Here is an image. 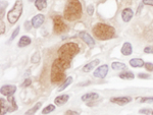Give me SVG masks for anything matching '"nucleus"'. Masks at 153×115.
Masks as SVG:
<instances>
[{
	"mask_svg": "<svg viewBox=\"0 0 153 115\" xmlns=\"http://www.w3.org/2000/svg\"><path fill=\"white\" fill-rule=\"evenodd\" d=\"M41 106H42V103H41V102H38V103H37L36 105H34V106L32 107L31 109H29L28 111L25 113V115H34L39 109H40Z\"/></svg>",
	"mask_w": 153,
	"mask_h": 115,
	"instance_id": "obj_20",
	"label": "nucleus"
},
{
	"mask_svg": "<svg viewBox=\"0 0 153 115\" xmlns=\"http://www.w3.org/2000/svg\"><path fill=\"white\" fill-rule=\"evenodd\" d=\"M71 83H73V77H68V79L65 80V82L63 83L62 85L60 86V87H59V89H58V92H61V91H63V90L65 89L66 87H68V86H70Z\"/></svg>",
	"mask_w": 153,
	"mask_h": 115,
	"instance_id": "obj_24",
	"label": "nucleus"
},
{
	"mask_svg": "<svg viewBox=\"0 0 153 115\" xmlns=\"http://www.w3.org/2000/svg\"><path fill=\"white\" fill-rule=\"evenodd\" d=\"M63 16L65 19L71 21L81 18V16H82V4H81L80 0H68L65 8Z\"/></svg>",
	"mask_w": 153,
	"mask_h": 115,
	"instance_id": "obj_2",
	"label": "nucleus"
},
{
	"mask_svg": "<svg viewBox=\"0 0 153 115\" xmlns=\"http://www.w3.org/2000/svg\"><path fill=\"white\" fill-rule=\"evenodd\" d=\"M144 52L145 53H153V46H151V47H146L144 49Z\"/></svg>",
	"mask_w": 153,
	"mask_h": 115,
	"instance_id": "obj_38",
	"label": "nucleus"
},
{
	"mask_svg": "<svg viewBox=\"0 0 153 115\" xmlns=\"http://www.w3.org/2000/svg\"><path fill=\"white\" fill-rule=\"evenodd\" d=\"M130 64L133 67H143L145 65V62L141 58H134V59L130 60Z\"/></svg>",
	"mask_w": 153,
	"mask_h": 115,
	"instance_id": "obj_18",
	"label": "nucleus"
},
{
	"mask_svg": "<svg viewBox=\"0 0 153 115\" xmlns=\"http://www.w3.org/2000/svg\"><path fill=\"white\" fill-rule=\"evenodd\" d=\"M98 98H99V95H98L97 93H87V94H85L82 96V100L84 102L94 101V100H97Z\"/></svg>",
	"mask_w": 153,
	"mask_h": 115,
	"instance_id": "obj_15",
	"label": "nucleus"
},
{
	"mask_svg": "<svg viewBox=\"0 0 153 115\" xmlns=\"http://www.w3.org/2000/svg\"><path fill=\"white\" fill-rule=\"evenodd\" d=\"M143 4H146V5H151L153 6V0H143Z\"/></svg>",
	"mask_w": 153,
	"mask_h": 115,
	"instance_id": "obj_35",
	"label": "nucleus"
},
{
	"mask_svg": "<svg viewBox=\"0 0 153 115\" xmlns=\"http://www.w3.org/2000/svg\"><path fill=\"white\" fill-rule=\"evenodd\" d=\"M133 16H134V12H133L131 8H126L122 12V18L125 23H129L131 19L133 18Z\"/></svg>",
	"mask_w": 153,
	"mask_h": 115,
	"instance_id": "obj_13",
	"label": "nucleus"
},
{
	"mask_svg": "<svg viewBox=\"0 0 153 115\" xmlns=\"http://www.w3.org/2000/svg\"><path fill=\"white\" fill-rule=\"evenodd\" d=\"M79 36H80V38L82 39V40L86 44H87L89 47H93V46H95L94 39H93L90 35H89L88 33H86V32H81V33L79 34Z\"/></svg>",
	"mask_w": 153,
	"mask_h": 115,
	"instance_id": "obj_10",
	"label": "nucleus"
},
{
	"mask_svg": "<svg viewBox=\"0 0 153 115\" xmlns=\"http://www.w3.org/2000/svg\"><path fill=\"white\" fill-rule=\"evenodd\" d=\"M79 51H80V48L78 44L65 43L58 49V56L61 59L71 62V59L79 53Z\"/></svg>",
	"mask_w": 153,
	"mask_h": 115,
	"instance_id": "obj_4",
	"label": "nucleus"
},
{
	"mask_svg": "<svg viewBox=\"0 0 153 115\" xmlns=\"http://www.w3.org/2000/svg\"><path fill=\"white\" fill-rule=\"evenodd\" d=\"M131 101H132V98L131 97H114V98H111V99H110V102H111V103L120 105V106L130 103Z\"/></svg>",
	"mask_w": 153,
	"mask_h": 115,
	"instance_id": "obj_11",
	"label": "nucleus"
},
{
	"mask_svg": "<svg viewBox=\"0 0 153 115\" xmlns=\"http://www.w3.org/2000/svg\"><path fill=\"white\" fill-rule=\"evenodd\" d=\"M31 24H32V23H29V21H27V23H26V30L27 31L31 29Z\"/></svg>",
	"mask_w": 153,
	"mask_h": 115,
	"instance_id": "obj_39",
	"label": "nucleus"
},
{
	"mask_svg": "<svg viewBox=\"0 0 153 115\" xmlns=\"http://www.w3.org/2000/svg\"><path fill=\"white\" fill-rule=\"evenodd\" d=\"M87 12H88L89 15H92V14L94 13V5H88Z\"/></svg>",
	"mask_w": 153,
	"mask_h": 115,
	"instance_id": "obj_30",
	"label": "nucleus"
},
{
	"mask_svg": "<svg viewBox=\"0 0 153 115\" xmlns=\"http://www.w3.org/2000/svg\"><path fill=\"white\" fill-rule=\"evenodd\" d=\"M145 68L148 70V72H153V63L151 62H147V63H145Z\"/></svg>",
	"mask_w": 153,
	"mask_h": 115,
	"instance_id": "obj_29",
	"label": "nucleus"
},
{
	"mask_svg": "<svg viewBox=\"0 0 153 115\" xmlns=\"http://www.w3.org/2000/svg\"><path fill=\"white\" fill-rule=\"evenodd\" d=\"M54 110H55V106H54L53 104H50L42 110V114H48V113H50V112L54 111Z\"/></svg>",
	"mask_w": 153,
	"mask_h": 115,
	"instance_id": "obj_25",
	"label": "nucleus"
},
{
	"mask_svg": "<svg viewBox=\"0 0 153 115\" xmlns=\"http://www.w3.org/2000/svg\"><path fill=\"white\" fill-rule=\"evenodd\" d=\"M31 61L33 63H38L39 61H40V53H39V52L35 53V54L33 55V57H32Z\"/></svg>",
	"mask_w": 153,
	"mask_h": 115,
	"instance_id": "obj_26",
	"label": "nucleus"
},
{
	"mask_svg": "<svg viewBox=\"0 0 153 115\" xmlns=\"http://www.w3.org/2000/svg\"><path fill=\"white\" fill-rule=\"evenodd\" d=\"M0 101H1V115H4L7 111L13 112L18 109V105L16 104L13 97H8V99H7V104L8 105H6V101H4V99H2V98Z\"/></svg>",
	"mask_w": 153,
	"mask_h": 115,
	"instance_id": "obj_6",
	"label": "nucleus"
},
{
	"mask_svg": "<svg viewBox=\"0 0 153 115\" xmlns=\"http://www.w3.org/2000/svg\"><path fill=\"white\" fill-rule=\"evenodd\" d=\"M65 115H79V113L76 111H73V110H68L65 112Z\"/></svg>",
	"mask_w": 153,
	"mask_h": 115,
	"instance_id": "obj_37",
	"label": "nucleus"
},
{
	"mask_svg": "<svg viewBox=\"0 0 153 115\" xmlns=\"http://www.w3.org/2000/svg\"><path fill=\"white\" fill-rule=\"evenodd\" d=\"M94 36L99 40H109L114 37L115 30L114 28L108 26L106 24H96L92 29Z\"/></svg>",
	"mask_w": 153,
	"mask_h": 115,
	"instance_id": "obj_3",
	"label": "nucleus"
},
{
	"mask_svg": "<svg viewBox=\"0 0 153 115\" xmlns=\"http://www.w3.org/2000/svg\"><path fill=\"white\" fill-rule=\"evenodd\" d=\"M132 52H133V47H132V45H131V43L126 42L124 45H123V47H122V53H123V55L129 56V55L132 54Z\"/></svg>",
	"mask_w": 153,
	"mask_h": 115,
	"instance_id": "obj_14",
	"label": "nucleus"
},
{
	"mask_svg": "<svg viewBox=\"0 0 153 115\" xmlns=\"http://www.w3.org/2000/svg\"><path fill=\"white\" fill-rule=\"evenodd\" d=\"M53 26H54V32L57 34L65 33V32L68 30V26H66L65 23L63 21L62 18L59 15L53 16Z\"/></svg>",
	"mask_w": 153,
	"mask_h": 115,
	"instance_id": "obj_7",
	"label": "nucleus"
},
{
	"mask_svg": "<svg viewBox=\"0 0 153 115\" xmlns=\"http://www.w3.org/2000/svg\"><path fill=\"white\" fill-rule=\"evenodd\" d=\"M68 99H70V96H68V95H61V96L56 97L55 100H54V102H55L56 105L61 106V105L65 104L66 102L68 101Z\"/></svg>",
	"mask_w": 153,
	"mask_h": 115,
	"instance_id": "obj_16",
	"label": "nucleus"
},
{
	"mask_svg": "<svg viewBox=\"0 0 153 115\" xmlns=\"http://www.w3.org/2000/svg\"><path fill=\"white\" fill-rule=\"evenodd\" d=\"M138 77H139L140 79H149L150 75L146 74V73H139V74H138Z\"/></svg>",
	"mask_w": 153,
	"mask_h": 115,
	"instance_id": "obj_34",
	"label": "nucleus"
},
{
	"mask_svg": "<svg viewBox=\"0 0 153 115\" xmlns=\"http://www.w3.org/2000/svg\"><path fill=\"white\" fill-rule=\"evenodd\" d=\"M108 72V65L103 64L102 66H99L94 72V77H98V79H104Z\"/></svg>",
	"mask_w": 153,
	"mask_h": 115,
	"instance_id": "obj_9",
	"label": "nucleus"
},
{
	"mask_svg": "<svg viewBox=\"0 0 153 115\" xmlns=\"http://www.w3.org/2000/svg\"><path fill=\"white\" fill-rule=\"evenodd\" d=\"M19 28H16V30L13 31V33H12V35H11V37H10V39H9L8 42H11L12 40H14V39H16V37L19 35Z\"/></svg>",
	"mask_w": 153,
	"mask_h": 115,
	"instance_id": "obj_28",
	"label": "nucleus"
},
{
	"mask_svg": "<svg viewBox=\"0 0 153 115\" xmlns=\"http://www.w3.org/2000/svg\"><path fill=\"white\" fill-rule=\"evenodd\" d=\"M16 87L13 85L3 86V87H1V89H0V93L7 97H11L12 95L16 93Z\"/></svg>",
	"mask_w": 153,
	"mask_h": 115,
	"instance_id": "obj_8",
	"label": "nucleus"
},
{
	"mask_svg": "<svg viewBox=\"0 0 153 115\" xmlns=\"http://www.w3.org/2000/svg\"><path fill=\"white\" fill-rule=\"evenodd\" d=\"M31 23L34 28H40L44 23V15L43 14H37V15H35L32 18Z\"/></svg>",
	"mask_w": 153,
	"mask_h": 115,
	"instance_id": "obj_12",
	"label": "nucleus"
},
{
	"mask_svg": "<svg viewBox=\"0 0 153 115\" xmlns=\"http://www.w3.org/2000/svg\"><path fill=\"white\" fill-rule=\"evenodd\" d=\"M47 0H36L35 1V6L37 7L38 10H43V9L46 8L47 6Z\"/></svg>",
	"mask_w": 153,
	"mask_h": 115,
	"instance_id": "obj_21",
	"label": "nucleus"
},
{
	"mask_svg": "<svg viewBox=\"0 0 153 115\" xmlns=\"http://www.w3.org/2000/svg\"><path fill=\"white\" fill-rule=\"evenodd\" d=\"M4 32H5V24L1 19V21H0V34L2 35V34H4Z\"/></svg>",
	"mask_w": 153,
	"mask_h": 115,
	"instance_id": "obj_32",
	"label": "nucleus"
},
{
	"mask_svg": "<svg viewBox=\"0 0 153 115\" xmlns=\"http://www.w3.org/2000/svg\"><path fill=\"white\" fill-rule=\"evenodd\" d=\"M111 67L114 70H123L126 69V64L123 62H112Z\"/></svg>",
	"mask_w": 153,
	"mask_h": 115,
	"instance_id": "obj_23",
	"label": "nucleus"
},
{
	"mask_svg": "<svg viewBox=\"0 0 153 115\" xmlns=\"http://www.w3.org/2000/svg\"><path fill=\"white\" fill-rule=\"evenodd\" d=\"M139 113H142V114H146V115H149L152 113L151 109H141L139 111Z\"/></svg>",
	"mask_w": 153,
	"mask_h": 115,
	"instance_id": "obj_33",
	"label": "nucleus"
},
{
	"mask_svg": "<svg viewBox=\"0 0 153 115\" xmlns=\"http://www.w3.org/2000/svg\"><path fill=\"white\" fill-rule=\"evenodd\" d=\"M152 113H153V112H152Z\"/></svg>",
	"mask_w": 153,
	"mask_h": 115,
	"instance_id": "obj_40",
	"label": "nucleus"
},
{
	"mask_svg": "<svg viewBox=\"0 0 153 115\" xmlns=\"http://www.w3.org/2000/svg\"><path fill=\"white\" fill-rule=\"evenodd\" d=\"M30 85H31V80L27 79V80H25V82H24V84L22 85V87H28Z\"/></svg>",
	"mask_w": 153,
	"mask_h": 115,
	"instance_id": "obj_36",
	"label": "nucleus"
},
{
	"mask_svg": "<svg viewBox=\"0 0 153 115\" xmlns=\"http://www.w3.org/2000/svg\"><path fill=\"white\" fill-rule=\"evenodd\" d=\"M30 44H31V39H30L28 36H23L21 38V40L19 41L18 46L21 48H23V47H26V46L30 45Z\"/></svg>",
	"mask_w": 153,
	"mask_h": 115,
	"instance_id": "obj_19",
	"label": "nucleus"
},
{
	"mask_svg": "<svg viewBox=\"0 0 153 115\" xmlns=\"http://www.w3.org/2000/svg\"><path fill=\"white\" fill-rule=\"evenodd\" d=\"M22 13H23V1L22 0H18L16 2V4H14V6L12 7V9L9 10L8 14H7L8 21L11 24H14L19 21V18H21Z\"/></svg>",
	"mask_w": 153,
	"mask_h": 115,
	"instance_id": "obj_5",
	"label": "nucleus"
},
{
	"mask_svg": "<svg viewBox=\"0 0 153 115\" xmlns=\"http://www.w3.org/2000/svg\"><path fill=\"white\" fill-rule=\"evenodd\" d=\"M120 77L123 80H133L135 77V74L132 72H125L120 74Z\"/></svg>",
	"mask_w": 153,
	"mask_h": 115,
	"instance_id": "obj_22",
	"label": "nucleus"
},
{
	"mask_svg": "<svg viewBox=\"0 0 153 115\" xmlns=\"http://www.w3.org/2000/svg\"><path fill=\"white\" fill-rule=\"evenodd\" d=\"M99 59H95L94 61H91L90 63H88V64H86L85 66L83 67V72H91V70L93 69L95 66H97L98 64H99Z\"/></svg>",
	"mask_w": 153,
	"mask_h": 115,
	"instance_id": "obj_17",
	"label": "nucleus"
},
{
	"mask_svg": "<svg viewBox=\"0 0 153 115\" xmlns=\"http://www.w3.org/2000/svg\"><path fill=\"white\" fill-rule=\"evenodd\" d=\"M71 62L66 60H63L61 58H57L53 61L52 67H51V82L53 84H58L62 82L65 79V69L70 68Z\"/></svg>",
	"mask_w": 153,
	"mask_h": 115,
	"instance_id": "obj_1",
	"label": "nucleus"
},
{
	"mask_svg": "<svg viewBox=\"0 0 153 115\" xmlns=\"http://www.w3.org/2000/svg\"><path fill=\"white\" fill-rule=\"evenodd\" d=\"M6 5H7V2L6 1H1V19H2V18H3V11H4V8L6 7Z\"/></svg>",
	"mask_w": 153,
	"mask_h": 115,
	"instance_id": "obj_31",
	"label": "nucleus"
},
{
	"mask_svg": "<svg viewBox=\"0 0 153 115\" xmlns=\"http://www.w3.org/2000/svg\"><path fill=\"white\" fill-rule=\"evenodd\" d=\"M140 102H141V103H153V97H145V98H141Z\"/></svg>",
	"mask_w": 153,
	"mask_h": 115,
	"instance_id": "obj_27",
	"label": "nucleus"
}]
</instances>
